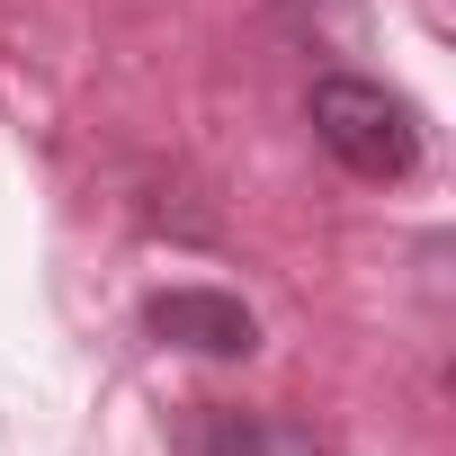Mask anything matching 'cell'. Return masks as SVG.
<instances>
[{"mask_svg":"<svg viewBox=\"0 0 456 456\" xmlns=\"http://www.w3.org/2000/svg\"><path fill=\"white\" fill-rule=\"evenodd\" d=\"M314 134L358 179H411V161H420L411 99H394L385 81H358V72H322L314 81Z\"/></svg>","mask_w":456,"mask_h":456,"instance_id":"obj_1","label":"cell"},{"mask_svg":"<svg viewBox=\"0 0 456 456\" xmlns=\"http://www.w3.org/2000/svg\"><path fill=\"white\" fill-rule=\"evenodd\" d=\"M143 331L170 340V349H197V358H251L260 349V322L242 296H224V287H170L143 305Z\"/></svg>","mask_w":456,"mask_h":456,"instance_id":"obj_2","label":"cell"},{"mask_svg":"<svg viewBox=\"0 0 456 456\" xmlns=\"http://www.w3.org/2000/svg\"><path fill=\"white\" fill-rule=\"evenodd\" d=\"M197 456H331V447L287 411H206Z\"/></svg>","mask_w":456,"mask_h":456,"instance_id":"obj_3","label":"cell"}]
</instances>
